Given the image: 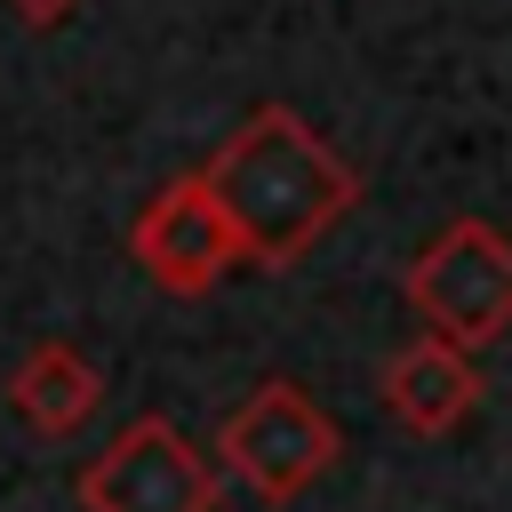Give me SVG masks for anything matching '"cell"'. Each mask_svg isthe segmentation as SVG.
<instances>
[{"mask_svg": "<svg viewBox=\"0 0 512 512\" xmlns=\"http://www.w3.org/2000/svg\"><path fill=\"white\" fill-rule=\"evenodd\" d=\"M216 456H224V472H232L256 504H288V496H304V488L344 456V432H336V416H328L304 384L272 376V384H256V392L216 424Z\"/></svg>", "mask_w": 512, "mask_h": 512, "instance_id": "3957f363", "label": "cell"}, {"mask_svg": "<svg viewBox=\"0 0 512 512\" xmlns=\"http://www.w3.org/2000/svg\"><path fill=\"white\" fill-rule=\"evenodd\" d=\"M128 248H136V264H144L168 296H208V288L240 264V240H232V224L216 216V200H208L200 176L160 184V192L136 208Z\"/></svg>", "mask_w": 512, "mask_h": 512, "instance_id": "5b68a950", "label": "cell"}, {"mask_svg": "<svg viewBox=\"0 0 512 512\" xmlns=\"http://www.w3.org/2000/svg\"><path fill=\"white\" fill-rule=\"evenodd\" d=\"M408 304L424 320V336L480 352L512 328V240L488 216H456L448 232H432L408 264Z\"/></svg>", "mask_w": 512, "mask_h": 512, "instance_id": "7a4b0ae2", "label": "cell"}, {"mask_svg": "<svg viewBox=\"0 0 512 512\" xmlns=\"http://www.w3.org/2000/svg\"><path fill=\"white\" fill-rule=\"evenodd\" d=\"M200 184H208L216 216L232 224L240 264H264V272H288L296 256H312L320 232H336L352 216V200H360L352 160L296 104H256L216 144Z\"/></svg>", "mask_w": 512, "mask_h": 512, "instance_id": "6da1fadb", "label": "cell"}, {"mask_svg": "<svg viewBox=\"0 0 512 512\" xmlns=\"http://www.w3.org/2000/svg\"><path fill=\"white\" fill-rule=\"evenodd\" d=\"M8 408H16L32 432L64 440V432H80V424L104 408V368H96L80 344L40 336V344H32V352L8 368Z\"/></svg>", "mask_w": 512, "mask_h": 512, "instance_id": "52a82bcc", "label": "cell"}, {"mask_svg": "<svg viewBox=\"0 0 512 512\" xmlns=\"http://www.w3.org/2000/svg\"><path fill=\"white\" fill-rule=\"evenodd\" d=\"M8 8H16L24 24H40V32H48V24H64V16H80V0H8Z\"/></svg>", "mask_w": 512, "mask_h": 512, "instance_id": "ba28073f", "label": "cell"}, {"mask_svg": "<svg viewBox=\"0 0 512 512\" xmlns=\"http://www.w3.org/2000/svg\"><path fill=\"white\" fill-rule=\"evenodd\" d=\"M376 400H384L408 432L440 440V432H456V424L480 408V368H472V352H456V344H440V336H416V344H400V352L384 360Z\"/></svg>", "mask_w": 512, "mask_h": 512, "instance_id": "8992f818", "label": "cell"}, {"mask_svg": "<svg viewBox=\"0 0 512 512\" xmlns=\"http://www.w3.org/2000/svg\"><path fill=\"white\" fill-rule=\"evenodd\" d=\"M80 512H216V464L168 416H136L80 464Z\"/></svg>", "mask_w": 512, "mask_h": 512, "instance_id": "277c9868", "label": "cell"}]
</instances>
